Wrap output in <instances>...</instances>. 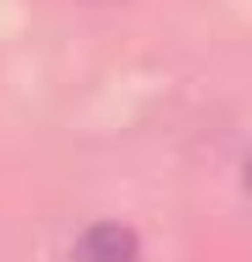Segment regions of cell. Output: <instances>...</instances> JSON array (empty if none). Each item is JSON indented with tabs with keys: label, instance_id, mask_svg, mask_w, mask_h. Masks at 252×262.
<instances>
[{
	"label": "cell",
	"instance_id": "cell-2",
	"mask_svg": "<svg viewBox=\"0 0 252 262\" xmlns=\"http://www.w3.org/2000/svg\"><path fill=\"white\" fill-rule=\"evenodd\" d=\"M249 186H252V159H249Z\"/></svg>",
	"mask_w": 252,
	"mask_h": 262
},
{
	"label": "cell",
	"instance_id": "cell-1",
	"mask_svg": "<svg viewBox=\"0 0 252 262\" xmlns=\"http://www.w3.org/2000/svg\"><path fill=\"white\" fill-rule=\"evenodd\" d=\"M80 262H138V235L121 221H97L76 242Z\"/></svg>",
	"mask_w": 252,
	"mask_h": 262
}]
</instances>
